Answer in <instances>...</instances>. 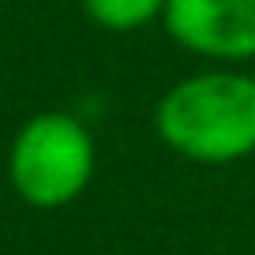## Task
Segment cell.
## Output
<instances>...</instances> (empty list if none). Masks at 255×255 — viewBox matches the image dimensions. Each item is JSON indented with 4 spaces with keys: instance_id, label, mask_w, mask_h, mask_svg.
<instances>
[{
    "instance_id": "6da1fadb",
    "label": "cell",
    "mask_w": 255,
    "mask_h": 255,
    "mask_svg": "<svg viewBox=\"0 0 255 255\" xmlns=\"http://www.w3.org/2000/svg\"><path fill=\"white\" fill-rule=\"evenodd\" d=\"M158 139L188 161L229 165L255 154V79L240 72H199L161 94Z\"/></svg>"
},
{
    "instance_id": "7a4b0ae2",
    "label": "cell",
    "mask_w": 255,
    "mask_h": 255,
    "mask_svg": "<svg viewBox=\"0 0 255 255\" xmlns=\"http://www.w3.org/2000/svg\"><path fill=\"white\" fill-rule=\"evenodd\" d=\"M94 176V139L72 113H38L8 150V180L34 210H60Z\"/></svg>"
},
{
    "instance_id": "3957f363",
    "label": "cell",
    "mask_w": 255,
    "mask_h": 255,
    "mask_svg": "<svg viewBox=\"0 0 255 255\" xmlns=\"http://www.w3.org/2000/svg\"><path fill=\"white\" fill-rule=\"evenodd\" d=\"M169 38L210 60H255V0H169Z\"/></svg>"
},
{
    "instance_id": "277c9868",
    "label": "cell",
    "mask_w": 255,
    "mask_h": 255,
    "mask_svg": "<svg viewBox=\"0 0 255 255\" xmlns=\"http://www.w3.org/2000/svg\"><path fill=\"white\" fill-rule=\"evenodd\" d=\"M169 0H83V11L94 26L113 34H131L165 15Z\"/></svg>"
}]
</instances>
